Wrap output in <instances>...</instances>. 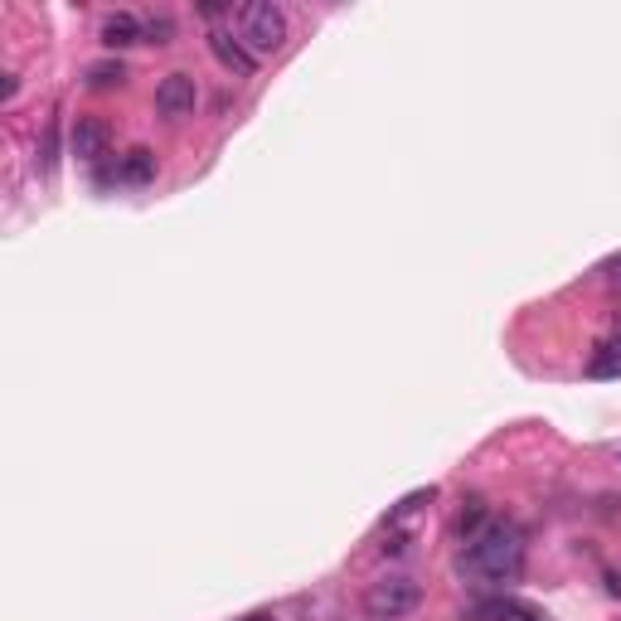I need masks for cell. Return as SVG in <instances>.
<instances>
[{"label":"cell","mask_w":621,"mask_h":621,"mask_svg":"<svg viewBox=\"0 0 621 621\" xmlns=\"http://www.w3.org/2000/svg\"><path fill=\"white\" fill-rule=\"evenodd\" d=\"M587 375L593 379H612V375H621V345L607 335L602 345H597V355H593V365H587Z\"/></svg>","instance_id":"10"},{"label":"cell","mask_w":621,"mask_h":621,"mask_svg":"<svg viewBox=\"0 0 621 621\" xmlns=\"http://www.w3.org/2000/svg\"><path fill=\"white\" fill-rule=\"evenodd\" d=\"M481 529H485V501H476V495H471L467 510H461V519H457V534L471 539V534H481Z\"/></svg>","instance_id":"11"},{"label":"cell","mask_w":621,"mask_h":621,"mask_svg":"<svg viewBox=\"0 0 621 621\" xmlns=\"http://www.w3.org/2000/svg\"><path fill=\"white\" fill-rule=\"evenodd\" d=\"M122 78H127L122 64H93V69H88V83H93V88H117Z\"/></svg>","instance_id":"12"},{"label":"cell","mask_w":621,"mask_h":621,"mask_svg":"<svg viewBox=\"0 0 621 621\" xmlns=\"http://www.w3.org/2000/svg\"><path fill=\"white\" fill-rule=\"evenodd\" d=\"M417 602H423V583L409 578V573H389V578L365 587V612L375 621H399L417 612Z\"/></svg>","instance_id":"2"},{"label":"cell","mask_w":621,"mask_h":621,"mask_svg":"<svg viewBox=\"0 0 621 621\" xmlns=\"http://www.w3.org/2000/svg\"><path fill=\"white\" fill-rule=\"evenodd\" d=\"M607 281H612V291L621 297V257H612V263H607Z\"/></svg>","instance_id":"15"},{"label":"cell","mask_w":621,"mask_h":621,"mask_svg":"<svg viewBox=\"0 0 621 621\" xmlns=\"http://www.w3.org/2000/svg\"><path fill=\"white\" fill-rule=\"evenodd\" d=\"M239 621H273V617H267V612H253V617H239Z\"/></svg>","instance_id":"16"},{"label":"cell","mask_w":621,"mask_h":621,"mask_svg":"<svg viewBox=\"0 0 621 621\" xmlns=\"http://www.w3.org/2000/svg\"><path fill=\"white\" fill-rule=\"evenodd\" d=\"M209 49H214V59H219L233 78H253L257 59L243 49V39H233V35H229V30H209Z\"/></svg>","instance_id":"6"},{"label":"cell","mask_w":621,"mask_h":621,"mask_svg":"<svg viewBox=\"0 0 621 621\" xmlns=\"http://www.w3.org/2000/svg\"><path fill=\"white\" fill-rule=\"evenodd\" d=\"M471 621H544L529 602H519V597H485V602L471 607Z\"/></svg>","instance_id":"7"},{"label":"cell","mask_w":621,"mask_h":621,"mask_svg":"<svg viewBox=\"0 0 621 621\" xmlns=\"http://www.w3.org/2000/svg\"><path fill=\"white\" fill-rule=\"evenodd\" d=\"M117 180H122V185H151V180H156V151L131 146V151L117 161Z\"/></svg>","instance_id":"9"},{"label":"cell","mask_w":621,"mask_h":621,"mask_svg":"<svg viewBox=\"0 0 621 621\" xmlns=\"http://www.w3.org/2000/svg\"><path fill=\"white\" fill-rule=\"evenodd\" d=\"M467 568L485 583H519L525 578V534L510 519H485L481 534L467 539Z\"/></svg>","instance_id":"1"},{"label":"cell","mask_w":621,"mask_h":621,"mask_svg":"<svg viewBox=\"0 0 621 621\" xmlns=\"http://www.w3.org/2000/svg\"><path fill=\"white\" fill-rule=\"evenodd\" d=\"M239 39L253 59L257 54H277L287 44V15L277 5H267V0H253V5L239 10Z\"/></svg>","instance_id":"3"},{"label":"cell","mask_w":621,"mask_h":621,"mask_svg":"<svg viewBox=\"0 0 621 621\" xmlns=\"http://www.w3.org/2000/svg\"><path fill=\"white\" fill-rule=\"evenodd\" d=\"M54 161H59V122L44 127V171H54Z\"/></svg>","instance_id":"13"},{"label":"cell","mask_w":621,"mask_h":621,"mask_svg":"<svg viewBox=\"0 0 621 621\" xmlns=\"http://www.w3.org/2000/svg\"><path fill=\"white\" fill-rule=\"evenodd\" d=\"M146 39H156V44H171V20H146Z\"/></svg>","instance_id":"14"},{"label":"cell","mask_w":621,"mask_h":621,"mask_svg":"<svg viewBox=\"0 0 621 621\" xmlns=\"http://www.w3.org/2000/svg\"><path fill=\"white\" fill-rule=\"evenodd\" d=\"M199 103V83L189 73H165L161 88H156V107H161V117H189Z\"/></svg>","instance_id":"4"},{"label":"cell","mask_w":621,"mask_h":621,"mask_svg":"<svg viewBox=\"0 0 621 621\" xmlns=\"http://www.w3.org/2000/svg\"><path fill=\"white\" fill-rule=\"evenodd\" d=\"M107 141H112V131H107L103 117H78L73 131H69V151L78 156V161H103Z\"/></svg>","instance_id":"5"},{"label":"cell","mask_w":621,"mask_h":621,"mask_svg":"<svg viewBox=\"0 0 621 621\" xmlns=\"http://www.w3.org/2000/svg\"><path fill=\"white\" fill-rule=\"evenodd\" d=\"M146 39V20H137L131 10H117V15L103 20V44L107 49H127V44Z\"/></svg>","instance_id":"8"}]
</instances>
